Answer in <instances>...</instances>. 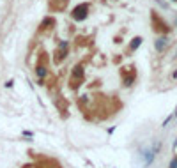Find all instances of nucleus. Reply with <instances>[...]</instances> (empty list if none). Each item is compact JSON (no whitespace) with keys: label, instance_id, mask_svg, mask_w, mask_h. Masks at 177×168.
Returning <instances> with one entry per match:
<instances>
[{"label":"nucleus","instance_id":"obj_3","mask_svg":"<svg viewBox=\"0 0 177 168\" xmlns=\"http://www.w3.org/2000/svg\"><path fill=\"white\" fill-rule=\"evenodd\" d=\"M167 43H168L167 37H158V39H156V50H158V51H163V50L167 48Z\"/></svg>","mask_w":177,"mask_h":168},{"label":"nucleus","instance_id":"obj_7","mask_svg":"<svg viewBox=\"0 0 177 168\" xmlns=\"http://www.w3.org/2000/svg\"><path fill=\"white\" fill-rule=\"evenodd\" d=\"M174 2H177V0H174Z\"/></svg>","mask_w":177,"mask_h":168},{"label":"nucleus","instance_id":"obj_4","mask_svg":"<svg viewBox=\"0 0 177 168\" xmlns=\"http://www.w3.org/2000/svg\"><path fill=\"white\" fill-rule=\"evenodd\" d=\"M35 74H37V78H39V80H43V78H46L48 69H46L44 66H37V67H35Z\"/></svg>","mask_w":177,"mask_h":168},{"label":"nucleus","instance_id":"obj_5","mask_svg":"<svg viewBox=\"0 0 177 168\" xmlns=\"http://www.w3.org/2000/svg\"><path fill=\"white\" fill-rule=\"evenodd\" d=\"M140 44H142V37H135V39L131 41V44H129V50H137Z\"/></svg>","mask_w":177,"mask_h":168},{"label":"nucleus","instance_id":"obj_1","mask_svg":"<svg viewBox=\"0 0 177 168\" xmlns=\"http://www.w3.org/2000/svg\"><path fill=\"white\" fill-rule=\"evenodd\" d=\"M89 14V5L87 4H78L74 9H73V19L74 21H83Z\"/></svg>","mask_w":177,"mask_h":168},{"label":"nucleus","instance_id":"obj_2","mask_svg":"<svg viewBox=\"0 0 177 168\" xmlns=\"http://www.w3.org/2000/svg\"><path fill=\"white\" fill-rule=\"evenodd\" d=\"M83 76H85V69L82 66H76L71 73V87H78L83 81Z\"/></svg>","mask_w":177,"mask_h":168},{"label":"nucleus","instance_id":"obj_6","mask_svg":"<svg viewBox=\"0 0 177 168\" xmlns=\"http://www.w3.org/2000/svg\"><path fill=\"white\" fill-rule=\"evenodd\" d=\"M168 168H177V156H176V158H172V161H170Z\"/></svg>","mask_w":177,"mask_h":168}]
</instances>
